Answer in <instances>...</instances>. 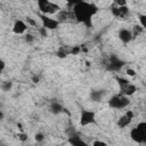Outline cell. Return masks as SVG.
<instances>
[{"label": "cell", "mask_w": 146, "mask_h": 146, "mask_svg": "<svg viewBox=\"0 0 146 146\" xmlns=\"http://www.w3.org/2000/svg\"><path fill=\"white\" fill-rule=\"evenodd\" d=\"M68 9H71L73 18L76 23L84 25L87 29L92 27V19L99 11V7L96 3L83 0H76L68 2Z\"/></svg>", "instance_id": "6da1fadb"}, {"label": "cell", "mask_w": 146, "mask_h": 146, "mask_svg": "<svg viewBox=\"0 0 146 146\" xmlns=\"http://www.w3.org/2000/svg\"><path fill=\"white\" fill-rule=\"evenodd\" d=\"M115 81L117 82V86H119V94L125 97H131L138 91V87L125 78L115 76Z\"/></svg>", "instance_id": "7a4b0ae2"}, {"label": "cell", "mask_w": 146, "mask_h": 146, "mask_svg": "<svg viewBox=\"0 0 146 146\" xmlns=\"http://www.w3.org/2000/svg\"><path fill=\"white\" fill-rule=\"evenodd\" d=\"M36 6H38V13L47 16L56 15L62 9V7L57 2H52L49 0H38Z\"/></svg>", "instance_id": "3957f363"}, {"label": "cell", "mask_w": 146, "mask_h": 146, "mask_svg": "<svg viewBox=\"0 0 146 146\" xmlns=\"http://www.w3.org/2000/svg\"><path fill=\"white\" fill-rule=\"evenodd\" d=\"M129 135L132 141L137 144H145L146 143V122L145 121L138 122L137 125L131 128Z\"/></svg>", "instance_id": "277c9868"}, {"label": "cell", "mask_w": 146, "mask_h": 146, "mask_svg": "<svg viewBox=\"0 0 146 146\" xmlns=\"http://www.w3.org/2000/svg\"><path fill=\"white\" fill-rule=\"evenodd\" d=\"M104 66H105V70H106V71L117 73V72H120V71L125 66V62H124L122 58H120L117 55L112 54V55H110V56L105 59Z\"/></svg>", "instance_id": "5b68a950"}, {"label": "cell", "mask_w": 146, "mask_h": 146, "mask_svg": "<svg viewBox=\"0 0 146 146\" xmlns=\"http://www.w3.org/2000/svg\"><path fill=\"white\" fill-rule=\"evenodd\" d=\"M107 105L112 110H117V111L125 110L130 105V99H129V97H125L117 92L110 97V99L107 100Z\"/></svg>", "instance_id": "8992f818"}, {"label": "cell", "mask_w": 146, "mask_h": 146, "mask_svg": "<svg viewBox=\"0 0 146 146\" xmlns=\"http://www.w3.org/2000/svg\"><path fill=\"white\" fill-rule=\"evenodd\" d=\"M97 123L96 113L88 108H82L80 112L79 117V124L80 127H88V125H95Z\"/></svg>", "instance_id": "52a82bcc"}, {"label": "cell", "mask_w": 146, "mask_h": 146, "mask_svg": "<svg viewBox=\"0 0 146 146\" xmlns=\"http://www.w3.org/2000/svg\"><path fill=\"white\" fill-rule=\"evenodd\" d=\"M38 17L40 18L41 21V26L44 27L47 31H54V30H57L59 27V23L58 21L55 18V17H51V16H47V15H42V14H36Z\"/></svg>", "instance_id": "ba28073f"}, {"label": "cell", "mask_w": 146, "mask_h": 146, "mask_svg": "<svg viewBox=\"0 0 146 146\" xmlns=\"http://www.w3.org/2000/svg\"><path fill=\"white\" fill-rule=\"evenodd\" d=\"M111 14L112 16H114L117 19H125L130 16V9L128 7V5L125 6H115V5H111L110 7Z\"/></svg>", "instance_id": "9c48e42d"}, {"label": "cell", "mask_w": 146, "mask_h": 146, "mask_svg": "<svg viewBox=\"0 0 146 146\" xmlns=\"http://www.w3.org/2000/svg\"><path fill=\"white\" fill-rule=\"evenodd\" d=\"M135 119V112L132 110H127L116 121V125L120 129H124L131 124V122Z\"/></svg>", "instance_id": "30bf717a"}, {"label": "cell", "mask_w": 146, "mask_h": 146, "mask_svg": "<svg viewBox=\"0 0 146 146\" xmlns=\"http://www.w3.org/2000/svg\"><path fill=\"white\" fill-rule=\"evenodd\" d=\"M29 30V26L26 24V22L24 19H16L13 24V27H11V31L13 33L17 34V35H24Z\"/></svg>", "instance_id": "8fae6325"}, {"label": "cell", "mask_w": 146, "mask_h": 146, "mask_svg": "<svg viewBox=\"0 0 146 146\" xmlns=\"http://www.w3.org/2000/svg\"><path fill=\"white\" fill-rule=\"evenodd\" d=\"M55 18L58 21L59 24L66 23V22H68V21H74L71 9H63V8L55 15Z\"/></svg>", "instance_id": "7c38bea8"}, {"label": "cell", "mask_w": 146, "mask_h": 146, "mask_svg": "<svg viewBox=\"0 0 146 146\" xmlns=\"http://www.w3.org/2000/svg\"><path fill=\"white\" fill-rule=\"evenodd\" d=\"M117 36H119V40H120L122 43H124V44L130 43V42L133 40L130 29H127V27H121V29L119 30V32H117Z\"/></svg>", "instance_id": "4fadbf2b"}, {"label": "cell", "mask_w": 146, "mask_h": 146, "mask_svg": "<svg viewBox=\"0 0 146 146\" xmlns=\"http://www.w3.org/2000/svg\"><path fill=\"white\" fill-rule=\"evenodd\" d=\"M67 141L71 146H90L88 143H86L79 135H72L67 138Z\"/></svg>", "instance_id": "5bb4252c"}, {"label": "cell", "mask_w": 146, "mask_h": 146, "mask_svg": "<svg viewBox=\"0 0 146 146\" xmlns=\"http://www.w3.org/2000/svg\"><path fill=\"white\" fill-rule=\"evenodd\" d=\"M55 55L58 57V58H66L67 56H70L71 55V46H60L57 50H56V52H55Z\"/></svg>", "instance_id": "9a60e30c"}, {"label": "cell", "mask_w": 146, "mask_h": 146, "mask_svg": "<svg viewBox=\"0 0 146 146\" xmlns=\"http://www.w3.org/2000/svg\"><path fill=\"white\" fill-rule=\"evenodd\" d=\"M49 110H50V112H51L52 114H55V115L65 112V107H64L59 102H56V100L51 102V104H50V106H49Z\"/></svg>", "instance_id": "2e32d148"}, {"label": "cell", "mask_w": 146, "mask_h": 146, "mask_svg": "<svg viewBox=\"0 0 146 146\" xmlns=\"http://www.w3.org/2000/svg\"><path fill=\"white\" fill-rule=\"evenodd\" d=\"M105 95L104 90H91L90 91V99L92 102H100Z\"/></svg>", "instance_id": "e0dca14e"}, {"label": "cell", "mask_w": 146, "mask_h": 146, "mask_svg": "<svg viewBox=\"0 0 146 146\" xmlns=\"http://www.w3.org/2000/svg\"><path fill=\"white\" fill-rule=\"evenodd\" d=\"M130 31H131L132 38H133V39H136V38L140 36V35H141V34L145 32V29H144V27H141L139 24H135Z\"/></svg>", "instance_id": "ac0fdd59"}, {"label": "cell", "mask_w": 146, "mask_h": 146, "mask_svg": "<svg viewBox=\"0 0 146 146\" xmlns=\"http://www.w3.org/2000/svg\"><path fill=\"white\" fill-rule=\"evenodd\" d=\"M25 22H26V24H27V26H29V27H35L36 30L39 29V26H38V23H36V21H34V19H33L32 17H30V16H27V17H26Z\"/></svg>", "instance_id": "d6986e66"}, {"label": "cell", "mask_w": 146, "mask_h": 146, "mask_svg": "<svg viewBox=\"0 0 146 146\" xmlns=\"http://www.w3.org/2000/svg\"><path fill=\"white\" fill-rule=\"evenodd\" d=\"M138 21H139V25L144 29H146V14H138Z\"/></svg>", "instance_id": "ffe728a7"}, {"label": "cell", "mask_w": 146, "mask_h": 146, "mask_svg": "<svg viewBox=\"0 0 146 146\" xmlns=\"http://www.w3.org/2000/svg\"><path fill=\"white\" fill-rule=\"evenodd\" d=\"M44 139H46V136H44L43 132H40V131H39V132H36V133L34 135V140H35L36 143H39V144L43 143Z\"/></svg>", "instance_id": "44dd1931"}, {"label": "cell", "mask_w": 146, "mask_h": 146, "mask_svg": "<svg viewBox=\"0 0 146 146\" xmlns=\"http://www.w3.org/2000/svg\"><path fill=\"white\" fill-rule=\"evenodd\" d=\"M0 87H1V89H2L3 91H10L11 88H13V82H10V81H5V82L1 83Z\"/></svg>", "instance_id": "7402d4cb"}, {"label": "cell", "mask_w": 146, "mask_h": 146, "mask_svg": "<svg viewBox=\"0 0 146 146\" xmlns=\"http://www.w3.org/2000/svg\"><path fill=\"white\" fill-rule=\"evenodd\" d=\"M24 40H25L26 43H33L34 40H35V38H34V35L31 34V33H25V34H24Z\"/></svg>", "instance_id": "603a6c76"}, {"label": "cell", "mask_w": 146, "mask_h": 146, "mask_svg": "<svg viewBox=\"0 0 146 146\" xmlns=\"http://www.w3.org/2000/svg\"><path fill=\"white\" fill-rule=\"evenodd\" d=\"M90 146H108V144H107L106 141H104V140L97 139V140H94Z\"/></svg>", "instance_id": "cb8c5ba5"}, {"label": "cell", "mask_w": 146, "mask_h": 146, "mask_svg": "<svg viewBox=\"0 0 146 146\" xmlns=\"http://www.w3.org/2000/svg\"><path fill=\"white\" fill-rule=\"evenodd\" d=\"M38 32H39L40 36H43V38H47V36H48V31H47L44 27H42V26H40V27L38 29Z\"/></svg>", "instance_id": "d4e9b609"}, {"label": "cell", "mask_w": 146, "mask_h": 146, "mask_svg": "<svg viewBox=\"0 0 146 146\" xmlns=\"http://www.w3.org/2000/svg\"><path fill=\"white\" fill-rule=\"evenodd\" d=\"M17 138H18V140H21V141H26L29 137H27V135H26L25 132L22 131V132H18V133H17Z\"/></svg>", "instance_id": "484cf974"}, {"label": "cell", "mask_w": 146, "mask_h": 146, "mask_svg": "<svg viewBox=\"0 0 146 146\" xmlns=\"http://www.w3.org/2000/svg\"><path fill=\"white\" fill-rule=\"evenodd\" d=\"M112 3L115 5V6H125V5H128V2L124 1V0H114Z\"/></svg>", "instance_id": "4316f807"}, {"label": "cell", "mask_w": 146, "mask_h": 146, "mask_svg": "<svg viewBox=\"0 0 146 146\" xmlns=\"http://www.w3.org/2000/svg\"><path fill=\"white\" fill-rule=\"evenodd\" d=\"M5 70H6V62L0 57V74H2Z\"/></svg>", "instance_id": "83f0119b"}, {"label": "cell", "mask_w": 146, "mask_h": 146, "mask_svg": "<svg viewBox=\"0 0 146 146\" xmlns=\"http://www.w3.org/2000/svg\"><path fill=\"white\" fill-rule=\"evenodd\" d=\"M125 73H127L129 76H135V75H136V71H135L133 68H130V67H128V68L125 70Z\"/></svg>", "instance_id": "f1b7e54d"}, {"label": "cell", "mask_w": 146, "mask_h": 146, "mask_svg": "<svg viewBox=\"0 0 146 146\" xmlns=\"http://www.w3.org/2000/svg\"><path fill=\"white\" fill-rule=\"evenodd\" d=\"M32 82L33 83H39L40 82V76L39 75H33L32 76Z\"/></svg>", "instance_id": "f546056e"}, {"label": "cell", "mask_w": 146, "mask_h": 146, "mask_svg": "<svg viewBox=\"0 0 146 146\" xmlns=\"http://www.w3.org/2000/svg\"><path fill=\"white\" fill-rule=\"evenodd\" d=\"M3 119H5V113H3V112L0 110V121H2Z\"/></svg>", "instance_id": "4dcf8cb0"}]
</instances>
